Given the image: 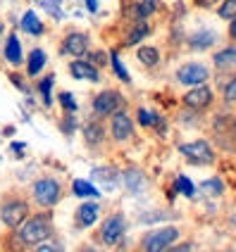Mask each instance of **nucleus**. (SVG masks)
<instances>
[{"instance_id":"c85d7f7f","label":"nucleus","mask_w":236,"mask_h":252,"mask_svg":"<svg viewBox=\"0 0 236 252\" xmlns=\"http://www.w3.org/2000/svg\"><path fill=\"white\" fill-rule=\"evenodd\" d=\"M162 252H198V245H196V240L191 238H184V240H177V243H172V245H167Z\"/></svg>"},{"instance_id":"7c9ffc66","label":"nucleus","mask_w":236,"mask_h":252,"mask_svg":"<svg viewBox=\"0 0 236 252\" xmlns=\"http://www.w3.org/2000/svg\"><path fill=\"white\" fill-rule=\"evenodd\" d=\"M110 62H112V69H115V74H117V79H119V81H124V84H129V81H131V76H129V71L124 69L122 60H119V55H117V50H112V53H110Z\"/></svg>"},{"instance_id":"9d476101","label":"nucleus","mask_w":236,"mask_h":252,"mask_svg":"<svg viewBox=\"0 0 236 252\" xmlns=\"http://www.w3.org/2000/svg\"><path fill=\"white\" fill-rule=\"evenodd\" d=\"M174 79H177V84L191 88V86H198V84H208L210 69L208 64H203V62H184L179 69L174 71Z\"/></svg>"},{"instance_id":"39448f33","label":"nucleus","mask_w":236,"mask_h":252,"mask_svg":"<svg viewBox=\"0 0 236 252\" xmlns=\"http://www.w3.org/2000/svg\"><path fill=\"white\" fill-rule=\"evenodd\" d=\"M108 124V140L115 143V145H129V143H134L136 140V131H139V126L134 122V114L131 110L122 105L119 110H115V112L105 119Z\"/></svg>"},{"instance_id":"6ab92c4d","label":"nucleus","mask_w":236,"mask_h":252,"mask_svg":"<svg viewBox=\"0 0 236 252\" xmlns=\"http://www.w3.org/2000/svg\"><path fill=\"white\" fill-rule=\"evenodd\" d=\"M45 62H48V57H45V50L43 48H31V53L27 57V76L29 79H34V76H39L45 67Z\"/></svg>"},{"instance_id":"a19ab883","label":"nucleus","mask_w":236,"mask_h":252,"mask_svg":"<svg viewBox=\"0 0 236 252\" xmlns=\"http://www.w3.org/2000/svg\"><path fill=\"white\" fill-rule=\"evenodd\" d=\"M227 33H229V41L236 43V17L229 19V31H227Z\"/></svg>"},{"instance_id":"a878e982","label":"nucleus","mask_w":236,"mask_h":252,"mask_svg":"<svg viewBox=\"0 0 236 252\" xmlns=\"http://www.w3.org/2000/svg\"><path fill=\"white\" fill-rule=\"evenodd\" d=\"M53 84H55V74H45L41 81H39V93H41V100L45 107H50L53 105Z\"/></svg>"},{"instance_id":"58836bf2","label":"nucleus","mask_w":236,"mask_h":252,"mask_svg":"<svg viewBox=\"0 0 236 252\" xmlns=\"http://www.w3.org/2000/svg\"><path fill=\"white\" fill-rule=\"evenodd\" d=\"M220 0H191V5L198 7V10H210V7H215Z\"/></svg>"},{"instance_id":"0eeeda50","label":"nucleus","mask_w":236,"mask_h":252,"mask_svg":"<svg viewBox=\"0 0 236 252\" xmlns=\"http://www.w3.org/2000/svg\"><path fill=\"white\" fill-rule=\"evenodd\" d=\"M177 153H179L186 162L196 164V167H212V164L217 162V153H215L212 143L205 138L179 143V145H177Z\"/></svg>"},{"instance_id":"b1692460","label":"nucleus","mask_w":236,"mask_h":252,"mask_svg":"<svg viewBox=\"0 0 236 252\" xmlns=\"http://www.w3.org/2000/svg\"><path fill=\"white\" fill-rule=\"evenodd\" d=\"M22 31H27L29 36H43V24L34 10L24 12V17H22Z\"/></svg>"},{"instance_id":"cd10ccee","label":"nucleus","mask_w":236,"mask_h":252,"mask_svg":"<svg viewBox=\"0 0 236 252\" xmlns=\"http://www.w3.org/2000/svg\"><path fill=\"white\" fill-rule=\"evenodd\" d=\"M31 252H65V243H62V238L53 236V238H48V240H43V243H39V245H34Z\"/></svg>"},{"instance_id":"ddd939ff","label":"nucleus","mask_w":236,"mask_h":252,"mask_svg":"<svg viewBox=\"0 0 236 252\" xmlns=\"http://www.w3.org/2000/svg\"><path fill=\"white\" fill-rule=\"evenodd\" d=\"M70 74L74 79H79V81H91V84H100V69H98L96 64H91L88 60H83V57H74L70 62Z\"/></svg>"},{"instance_id":"f03ea898","label":"nucleus","mask_w":236,"mask_h":252,"mask_svg":"<svg viewBox=\"0 0 236 252\" xmlns=\"http://www.w3.org/2000/svg\"><path fill=\"white\" fill-rule=\"evenodd\" d=\"M65 197V183L53 174H43L29 183V200L36 210H53Z\"/></svg>"},{"instance_id":"7ed1b4c3","label":"nucleus","mask_w":236,"mask_h":252,"mask_svg":"<svg viewBox=\"0 0 236 252\" xmlns=\"http://www.w3.org/2000/svg\"><path fill=\"white\" fill-rule=\"evenodd\" d=\"M31 214V200L22 190H5L0 195V224L14 231Z\"/></svg>"},{"instance_id":"4468645a","label":"nucleus","mask_w":236,"mask_h":252,"mask_svg":"<svg viewBox=\"0 0 236 252\" xmlns=\"http://www.w3.org/2000/svg\"><path fill=\"white\" fill-rule=\"evenodd\" d=\"M100 219V205L98 202H81L74 210V226L79 231H86Z\"/></svg>"},{"instance_id":"f704fd0d","label":"nucleus","mask_w":236,"mask_h":252,"mask_svg":"<svg viewBox=\"0 0 236 252\" xmlns=\"http://www.w3.org/2000/svg\"><path fill=\"white\" fill-rule=\"evenodd\" d=\"M60 105H62L65 112H77V100L72 98V93H67V91L60 93Z\"/></svg>"},{"instance_id":"6e6552de","label":"nucleus","mask_w":236,"mask_h":252,"mask_svg":"<svg viewBox=\"0 0 236 252\" xmlns=\"http://www.w3.org/2000/svg\"><path fill=\"white\" fill-rule=\"evenodd\" d=\"M215 105V91L208 84L191 86L184 95H181V107L189 112H208Z\"/></svg>"},{"instance_id":"ea45409f","label":"nucleus","mask_w":236,"mask_h":252,"mask_svg":"<svg viewBox=\"0 0 236 252\" xmlns=\"http://www.w3.org/2000/svg\"><path fill=\"white\" fill-rule=\"evenodd\" d=\"M10 81H12V84L17 86V88H19V91H24V93H29L27 84H24V81H22V79H19V74H10Z\"/></svg>"},{"instance_id":"4c0bfd02","label":"nucleus","mask_w":236,"mask_h":252,"mask_svg":"<svg viewBox=\"0 0 236 252\" xmlns=\"http://www.w3.org/2000/svg\"><path fill=\"white\" fill-rule=\"evenodd\" d=\"M77 252H108V250H105L103 245H98L96 240H93V243H79Z\"/></svg>"},{"instance_id":"1a4fd4ad","label":"nucleus","mask_w":236,"mask_h":252,"mask_svg":"<svg viewBox=\"0 0 236 252\" xmlns=\"http://www.w3.org/2000/svg\"><path fill=\"white\" fill-rule=\"evenodd\" d=\"M124 105V95L117 91V88H105V91H100L93 95L91 100V114L96 117V119H108L115 110H119Z\"/></svg>"},{"instance_id":"f8f14e48","label":"nucleus","mask_w":236,"mask_h":252,"mask_svg":"<svg viewBox=\"0 0 236 252\" xmlns=\"http://www.w3.org/2000/svg\"><path fill=\"white\" fill-rule=\"evenodd\" d=\"M88 50H91V36L83 33V31H70L60 45V53L72 57H86Z\"/></svg>"},{"instance_id":"2f4dec72","label":"nucleus","mask_w":236,"mask_h":252,"mask_svg":"<svg viewBox=\"0 0 236 252\" xmlns=\"http://www.w3.org/2000/svg\"><path fill=\"white\" fill-rule=\"evenodd\" d=\"M72 188H74V193H77V195H81V197H88V195L98 197V195H100V190H96L91 183H88V181H81V179H77V181L72 183Z\"/></svg>"},{"instance_id":"a18cd8bd","label":"nucleus","mask_w":236,"mask_h":252,"mask_svg":"<svg viewBox=\"0 0 236 252\" xmlns=\"http://www.w3.org/2000/svg\"><path fill=\"white\" fill-rule=\"evenodd\" d=\"M5 36V27H2V22H0V38Z\"/></svg>"},{"instance_id":"dca6fc26","label":"nucleus","mask_w":236,"mask_h":252,"mask_svg":"<svg viewBox=\"0 0 236 252\" xmlns=\"http://www.w3.org/2000/svg\"><path fill=\"white\" fill-rule=\"evenodd\" d=\"M212 64L220 71H234L236 69V45H224L222 50L212 53Z\"/></svg>"},{"instance_id":"393cba45","label":"nucleus","mask_w":236,"mask_h":252,"mask_svg":"<svg viewBox=\"0 0 236 252\" xmlns=\"http://www.w3.org/2000/svg\"><path fill=\"white\" fill-rule=\"evenodd\" d=\"M200 190H203V195H210V197H222L224 190H227V186L220 176H212V179H205V181H200Z\"/></svg>"},{"instance_id":"4be33fe9","label":"nucleus","mask_w":236,"mask_h":252,"mask_svg":"<svg viewBox=\"0 0 236 252\" xmlns=\"http://www.w3.org/2000/svg\"><path fill=\"white\" fill-rule=\"evenodd\" d=\"M155 12H157V0H139L131 10V17H134V22H146Z\"/></svg>"},{"instance_id":"473e14b6","label":"nucleus","mask_w":236,"mask_h":252,"mask_svg":"<svg viewBox=\"0 0 236 252\" xmlns=\"http://www.w3.org/2000/svg\"><path fill=\"white\" fill-rule=\"evenodd\" d=\"M174 188H177V193L186 197H194V186L189 179H184V176H177V183H174Z\"/></svg>"},{"instance_id":"a211bd4d","label":"nucleus","mask_w":236,"mask_h":252,"mask_svg":"<svg viewBox=\"0 0 236 252\" xmlns=\"http://www.w3.org/2000/svg\"><path fill=\"white\" fill-rule=\"evenodd\" d=\"M153 33V29H151V24H148V19L146 22H134L131 24V29L124 33V45L126 48H131V45H139L146 36H151Z\"/></svg>"},{"instance_id":"412c9836","label":"nucleus","mask_w":236,"mask_h":252,"mask_svg":"<svg viewBox=\"0 0 236 252\" xmlns=\"http://www.w3.org/2000/svg\"><path fill=\"white\" fill-rule=\"evenodd\" d=\"M136 60L146 69H153V67L160 64V50L155 45H141L139 50H136Z\"/></svg>"},{"instance_id":"f3484780","label":"nucleus","mask_w":236,"mask_h":252,"mask_svg":"<svg viewBox=\"0 0 236 252\" xmlns=\"http://www.w3.org/2000/svg\"><path fill=\"white\" fill-rule=\"evenodd\" d=\"M119 176L124 181L126 190H131V193H141L148 188V179L141 169H124V171H119Z\"/></svg>"},{"instance_id":"9b49d317","label":"nucleus","mask_w":236,"mask_h":252,"mask_svg":"<svg viewBox=\"0 0 236 252\" xmlns=\"http://www.w3.org/2000/svg\"><path fill=\"white\" fill-rule=\"evenodd\" d=\"M81 138H83V145H86V148L100 150V148L108 143V128H105V122H103V119H96V117H91V119L81 126Z\"/></svg>"},{"instance_id":"2eb2a0df","label":"nucleus","mask_w":236,"mask_h":252,"mask_svg":"<svg viewBox=\"0 0 236 252\" xmlns=\"http://www.w3.org/2000/svg\"><path fill=\"white\" fill-rule=\"evenodd\" d=\"M2 55H5V62L12 64V67H22V64H24V53H22V43L17 38V33H10V36L5 38Z\"/></svg>"},{"instance_id":"423d86ee","label":"nucleus","mask_w":236,"mask_h":252,"mask_svg":"<svg viewBox=\"0 0 236 252\" xmlns=\"http://www.w3.org/2000/svg\"><path fill=\"white\" fill-rule=\"evenodd\" d=\"M184 236L181 226L177 224H157L155 228L146 231L139 240V252H162L167 245L177 243Z\"/></svg>"},{"instance_id":"c756f323","label":"nucleus","mask_w":236,"mask_h":252,"mask_svg":"<svg viewBox=\"0 0 236 252\" xmlns=\"http://www.w3.org/2000/svg\"><path fill=\"white\" fill-rule=\"evenodd\" d=\"M217 17L229 22L232 17H236V0H220L217 2Z\"/></svg>"},{"instance_id":"c9c22d12","label":"nucleus","mask_w":236,"mask_h":252,"mask_svg":"<svg viewBox=\"0 0 236 252\" xmlns=\"http://www.w3.org/2000/svg\"><path fill=\"white\" fill-rule=\"evenodd\" d=\"M119 176V171H115V169H105V167H100V169H96L93 171V179H105V181H115Z\"/></svg>"},{"instance_id":"c03bdc74","label":"nucleus","mask_w":236,"mask_h":252,"mask_svg":"<svg viewBox=\"0 0 236 252\" xmlns=\"http://www.w3.org/2000/svg\"><path fill=\"white\" fill-rule=\"evenodd\" d=\"M229 226H232V228H236V214L232 217V219H229Z\"/></svg>"},{"instance_id":"f257e3e1","label":"nucleus","mask_w":236,"mask_h":252,"mask_svg":"<svg viewBox=\"0 0 236 252\" xmlns=\"http://www.w3.org/2000/svg\"><path fill=\"white\" fill-rule=\"evenodd\" d=\"M55 236V219L53 210H34L22 224L14 228V238L22 248L31 250L34 245H39L43 240Z\"/></svg>"},{"instance_id":"bb28decb","label":"nucleus","mask_w":236,"mask_h":252,"mask_svg":"<svg viewBox=\"0 0 236 252\" xmlns=\"http://www.w3.org/2000/svg\"><path fill=\"white\" fill-rule=\"evenodd\" d=\"M222 100L227 105H236V69L224 79L222 84Z\"/></svg>"},{"instance_id":"e433bc0d","label":"nucleus","mask_w":236,"mask_h":252,"mask_svg":"<svg viewBox=\"0 0 236 252\" xmlns=\"http://www.w3.org/2000/svg\"><path fill=\"white\" fill-rule=\"evenodd\" d=\"M86 55H88V62H91V64H96L98 69H100V67L108 62V57H105V53H103V50H93V53L88 50Z\"/></svg>"},{"instance_id":"5701e85b","label":"nucleus","mask_w":236,"mask_h":252,"mask_svg":"<svg viewBox=\"0 0 236 252\" xmlns=\"http://www.w3.org/2000/svg\"><path fill=\"white\" fill-rule=\"evenodd\" d=\"M134 122H136V126H141V128H155V124H157V119H160V114L153 112V110H148V107H136L134 110Z\"/></svg>"},{"instance_id":"37998d69","label":"nucleus","mask_w":236,"mask_h":252,"mask_svg":"<svg viewBox=\"0 0 236 252\" xmlns=\"http://www.w3.org/2000/svg\"><path fill=\"white\" fill-rule=\"evenodd\" d=\"M86 7H88V12H96L98 10V0H86Z\"/></svg>"},{"instance_id":"72a5a7b5","label":"nucleus","mask_w":236,"mask_h":252,"mask_svg":"<svg viewBox=\"0 0 236 252\" xmlns=\"http://www.w3.org/2000/svg\"><path fill=\"white\" fill-rule=\"evenodd\" d=\"M74 126H77V119H74V112H65V119L60 122V131H62L65 136H72V131H74Z\"/></svg>"},{"instance_id":"20e7f679","label":"nucleus","mask_w":236,"mask_h":252,"mask_svg":"<svg viewBox=\"0 0 236 252\" xmlns=\"http://www.w3.org/2000/svg\"><path fill=\"white\" fill-rule=\"evenodd\" d=\"M126 228H129V221H126L124 212H110L108 217L100 219V226H98L93 240L98 245H103L105 250H115L124 243Z\"/></svg>"},{"instance_id":"aec40b11","label":"nucleus","mask_w":236,"mask_h":252,"mask_svg":"<svg viewBox=\"0 0 236 252\" xmlns=\"http://www.w3.org/2000/svg\"><path fill=\"white\" fill-rule=\"evenodd\" d=\"M215 43H217V33L210 31V29H205V31H196V33L189 36V48H191V50H208V48H212Z\"/></svg>"},{"instance_id":"79ce46f5","label":"nucleus","mask_w":236,"mask_h":252,"mask_svg":"<svg viewBox=\"0 0 236 252\" xmlns=\"http://www.w3.org/2000/svg\"><path fill=\"white\" fill-rule=\"evenodd\" d=\"M229 136L236 140V112L232 114V119H229Z\"/></svg>"}]
</instances>
